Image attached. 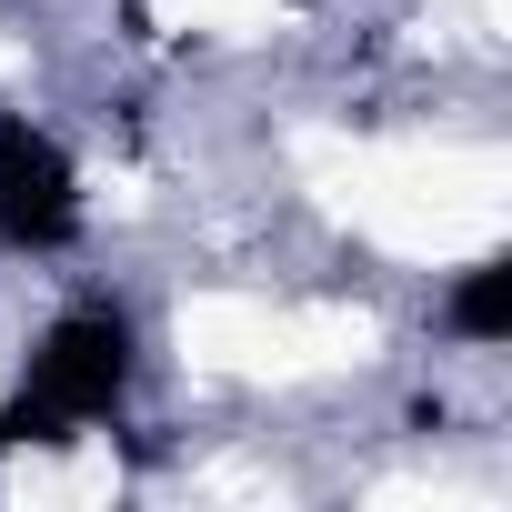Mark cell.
<instances>
[{"instance_id":"cell-1","label":"cell","mask_w":512,"mask_h":512,"mask_svg":"<svg viewBox=\"0 0 512 512\" xmlns=\"http://www.w3.org/2000/svg\"><path fill=\"white\" fill-rule=\"evenodd\" d=\"M131 372H141V342H131V312L111 302H81L41 332L21 392L0 402V452H31V442H71L91 422H111L131 402Z\"/></svg>"},{"instance_id":"cell-2","label":"cell","mask_w":512,"mask_h":512,"mask_svg":"<svg viewBox=\"0 0 512 512\" xmlns=\"http://www.w3.org/2000/svg\"><path fill=\"white\" fill-rule=\"evenodd\" d=\"M81 221L91 211H81L71 151L31 111H0V241H11V251H71Z\"/></svg>"},{"instance_id":"cell-3","label":"cell","mask_w":512,"mask_h":512,"mask_svg":"<svg viewBox=\"0 0 512 512\" xmlns=\"http://www.w3.org/2000/svg\"><path fill=\"white\" fill-rule=\"evenodd\" d=\"M442 332H462V342H512V251H482V262L442 292Z\"/></svg>"}]
</instances>
